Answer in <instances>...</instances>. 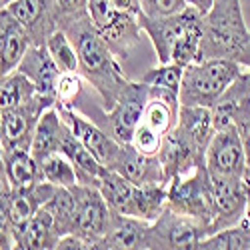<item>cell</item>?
<instances>
[{
    "instance_id": "obj_1",
    "label": "cell",
    "mask_w": 250,
    "mask_h": 250,
    "mask_svg": "<svg viewBox=\"0 0 250 250\" xmlns=\"http://www.w3.org/2000/svg\"><path fill=\"white\" fill-rule=\"evenodd\" d=\"M60 30L68 34L76 48L78 74L94 90L104 110H110L124 86L128 84V78L122 72L120 60L114 56L106 40L94 28L90 16L80 18Z\"/></svg>"
},
{
    "instance_id": "obj_2",
    "label": "cell",
    "mask_w": 250,
    "mask_h": 250,
    "mask_svg": "<svg viewBox=\"0 0 250 250\" xmlns=\"http://www.w3.org/2000/svg\"><path fill=\"white\" fill-rule=\"evenodd\" d=\"M212 110L206 106H180L176 126L166 132L158 150L164 178L170 182L174 176L192 172L204 164L206 148L214 136Z\"/></svg>"
},
{
    "instance_id": "obj_3",
    "label": "cell",
    "mask_w": 250,
    "mask_h": 250,
    "mask_svg": "<svg viewBox=\"0 0 250 250\" xmlns=\"http://www.w3.org/2000/svg\"><path fill=\"white\" fill-rule=\"evenodd\" d=\"M202 58H228L250 70V30L240 0H212V6L202 16Z\"/></svg>"
},
{
    "instance_id": "obj_4",
    "label": "cell",
    "mask_w": 250,
    "mask_h": 250,
    "mask_svg": "<svg viewBox=\"0 0 250 250\" xmlns=\"http://www.w3.org/2000/svg\"><path fill=\"white\" fill-rule=\"evenodd\" d=\"M242 74V66L228 58H202L184 66L178 100L180 106L212 108L226 88Z\"/></svg>"
},
{
    "instance_id": "obj_5",
    "label": "cell",
    "mask_w": 250,
    "mask_h": 250,
    "mask_svg": "<svg viewBox=\"0 0 250 250\" xmlns=\"http://www.w3.org/2000/svg\"><path fill=\"white\" fill-rule=\"evenodd\" d=\"M88 16L120 62L138 48L144 34L138 16L116 10L110 0H88Z\"/></svg>"
},
{
    "instance_id": "obj_6",
    "label": "cell",
    "mask_w": 250,
    "mask_h": 250,
    "mask_svg": "<svg viewBox=\"0 0 250 250\" xmlns=\"http://www.w3.org/2000/svg\"><path fill=\"white\" fill-rule=\"evenodd\" d=\"M166 206H170L172 210L192 216L208 224L214 218V194H212V180L206 170V162L198 164L196 168L188 174L174 176L168 182V200Z\"/></svg>"
},
{
    "instance_id": "obj_7",
    "label": "cell",
    "mask_w": 250,
    "mask_h": 250,
    "mask_svg": "<svg viewBox=\"0 0 250 250\" xmlns=\"http://www.w3.org/2000/svg\"><path fill=\"white\" fill-rule=\"evenodd\" d=\"M210 234L208 224L164 206L154 222L148 224L146 250H196L200 240Z\"/></svg>"
},
{
    "instance_id": "obj_8",
    "label": "cell",
    "mask_w": 250,
    "mask_h": 250,
    "mask_svg": "<svg viewBox=\"0 0 250 250\" xmlns=\"http://www.w3.org/2000/svg\"><path fill=\"white\" fill-rule=\"evenodd\" d=\"M148 96H150V86L146 82L128 80V84L120 92L114 106L102 112L98 126H102L120 144H130L138 122L142 120Z\"/></svg>"
},
{
    "instance_id": "obj_9",
    "label": "cell",
    "mask_w": 250,
    "mask_h": 250,
    "mask_svg": "<svg viewBox=\"0 0 250 250\" xmlns=\"http://www.w3.org/2000/svg\"><path fill=\"white\" fill-rule=\"evenodd\" d=\"M70 190L76 196V224L70 234H76L90 248L96 250V244L106 234L110 222V208L100 194L98 186L92 184H74Z\"/></svg>"
},
{
    "instance_id": "obj_10",
    "label": "cell",
    "mask_w": 250,
    "mask_h": 250,
    "mask_svg": "<svg viewBox=\"0 0 250 250\" xmlns=\"http://www.w3.org/2000/svg\"><path fill=\"white\" fill-rule=\"evenodd\" d=\"M56 106L52 96L36 94L28 102L20 104L16 108L2 112V146L4 148H30V142L36 130V124L44 110Z\"/></svg>"
},
{
    "instance_id": "obj_11",
    "label": "cell",
    "mask_w": 250,
    "mask_h": 250,
    "mask_svg": "<svg viewBox=\"0 0 250 250\" xmlns=\"http://www.w3.org/2000/svg\"><path fill=\"white\" fill-rule=\"evenodd\" d=\"M204 162L210 176L244 178L246 158L236 126H226L214 132L210 144L206 148Z\"/></svg>"
},
{
    "instance_id": "obj_12",
    "label": "cell",
    "mask_w": 250,
    "mask_h": 250,
    "mask_svg": "<svg viewBox=\"0 0 250 250\" xmlns=\"http://www.w3.org/2000/svg\"><path fill=\"white\" fill-rule=\"evenodd\" d=\"M198 16H202V12L196 10L194 6H186L184 10L170 14V16H146L144 12L138 16L142 32L146 34L152 42L158 64L170 62V50H172L174 40Z\"/></svg>"
},
{
    "instance_id": "obj_13",
    "label": "cell",
    "mask_w": 250,
    "mask_h": 250,
    "mask_svg": "<svg viewBox=\"0 0 250 250\" xmlns=\"http://www.w3.org/2000/svg\"><path fill=\"white\" fill-rule=\"evenodd\" d=\"M214 194V218L210 224V234L222 228L234 226L244 218V208L248 198V186L244 178L210 176Z\"/></svg>"
},
{
    "instance_id": "obj_14",
    "label": "cell",
    "mask_w": 250,
    "mask_h": 250,
    "mask_svg": "<svg viewBox=\"0 0 250 250\" xmlns=\"http://www.w3.org/2000/svg\"><path fill=\"white\" fill-rule=\"evenodd\" d=\"M58 112H60L62 120L68 124L72 134L100 160V164H104L108 168L120 150V142L114 140L106 130L98 126L86 114H82L74 108H58Z\"/></svg>"
},
{
    "instance_id": "obj_15",
    "label": "cell",
    "mask_w": 250,
    "mask_h": 250,
    "mask_svg": "<svg viewBox=\"0 0 250 250\" xmlns=\"http://www.w3.org/2000/svg\"><path fill=\"white\" fill-rule=\"evenodd\" d=\"M6 10L22 24L30 44H46V38L56 30L54 0H10Z\"/></svg>"
},
{
    "instance_id": "obj_16",
    "label": "cell",
    "mask_w": 250,
    "mask_h": 250,
    "mask_svg": "<svg viewBox=\"0 0 250 250\" xmlns=\"http://www.w3.org/2000/svg\"><path fill=\"white\" fill-rule=\"evenodd\" d=\"M146 220L110 210L106 234L96 244V250H146Z\"/></svg>"
},
{
    "instance_id": "obj_17",
    "label": "cell",
    "mask_w": 250,
    "mask_h": 250,
    "mask_svg": "<svg viewBox=\"0 0 250 250\" xmlns=\"http://www.w3.org/2000/svg\"><path fill=\"white\" fill-rule=\"evenodd\" d=\"M110 170H116L132 184H152V182H166L162 164L156 154H144L136 150L132 144H120V150L114 162L108 166Z\"/></svg>"
},
{
    "instance_id": "obj_18",
    "label": "cell",
    "mask_w": 250,
    "mask_h": 250,
    "mask_svg": "<svg viewBox=\"0 0 250 250\" xmlns=\"http://www.w3.org/2000/svg\"><path fill=\"white\" fill-rule=\"evenodd\" d=\"M20 74H24L36 90L44 96H52L56 92V82L60 76V68L56 66V62L52 60L46 44H30L28 50L24 52L22 60L16 68ZM56 100V98H54Z\"/></svg>"
},
{
    "instance_id": "obj_19",
    "label": "cell",
    "mask_w": 250,
    "mask_h": 250,
    "mask_svg": "<svg viewBox=\"0 0 250 250\" xmlns=\"http://www.w3.org/2000/svg\"><path fill=\"white\" fill-rule=\"evenodd\" d=\"M30 46L22 24L6 10H0V78L14 72Z\"/></svg>"
},
{
    "instance_id": "obj_20",
    "label": "cell",
    "mask_w": 250,
    "mask_h": 250,
    "mask_svg": "<svg viewBox=\"0 0 250 250\" xmlns=\"http://www.w3.org/2000/svg\"><path fill=\"white\" fill-rule=\"evenodd\" d=\"M64 132H66V122L62 120L58 108L52 106V108L44 110L36 124V130H34L32 142H30V152L38 164L46 156L60 152V144H62Z\"/></svg>"
},
{
    "instance_id": "obj_21",
    "label": "cell",
    "mask_w": 250,
    "mask_h": 250,
    "mask_svg": "<svg viewBox=\"0 0 250 250\" xmlns=\"http://www.w3.org/2000/svg\"><path fill=\"white\" fill-rule=\"evenodd\" d=\"M4 170L10 188H30L32 184L42 180L40 164L30 148H4Z\"/></svg>"
},
{
    "instance_id": "obj_22",
    "label": "cell",
    "mask_w": 250,
    "mask_h": 250,
    "mask_svg": "<svg viewBox=\"0 0 250 250\" xmlns=\"http://www.w3.org/2000/svg\"><path fill=\"white\" fill-rule=\"evenodd\" d=\"M168 200V182H152V184H134L130 216L142 218L146 222H154L158 214L164 210Z\"/></svg>"
},
{
    "instance_id": "obj_23",
    "label": "cell",
    "mask_w": 250,
    "mask_h": 250,
    "mask_svg": "<svg viewBox=\"0 0 250 250\" xmlns=\"http://www.w3.org/2000/svg\"><path fill=\"white\" fill-rule=\"evenodd\" d=\"M58 234L52 222L50 212L44 206H40L34 212V216L28 220L26 228L18 236V248H28V250H48L56 248Z\"/></svg>"
},
{
    "instance_id": "obj_24",
    "label": "cell",
    "mask_w": 250,
    "mask_h": 250,
    "mask_svg": "<svg viewBox=\"0 0 250 250\" xmlns=\"http://www.w3.org/2000/svg\"><path fill=\"white\" fill-rule=\"evenodd\" d=\"M98 190L104 196V200H106L110 210L130 216V202L134 192V184L130 180H126L116 170L106 168L98 178Z\"/></svg>"
},
{
    "instance_id": "obj_25",
    "label": "cell",
    "mask_w": 250,
    "mask_h": 250,
    "mask_svg": "<svg viewBox=\"0 0 250 250\" xmlns=\"http://www.w3.org/2000/svg\"><path fill=\"white\" fill-rule=\"evenodd\" d=\"M52 216L58 236L70 234L76 224V196L66 186H58L54 194L42 204Z\"/></svg>"
},
{
    "instance_id": "obj_26",
    "label": "cell",
    "mask_w": 250,
    "mask_h": 250,
    "mask_svg": "<svg viewBox=\"0 0 250 250\" xmlns=\"http://www.w3.org/2000/svg\"><path fill=\"white\" fill-rule=\"evenodd\" d=\"M250 248V222L242 218L238 224L222 228L200 240L196 250H248Z\"/></svg>"
},
{
    "instance_id": "obj_27",
    "label": "cell",
    "mask_w": 250,
    "mask_h": 250,
    "mask_svg": "<svg viewBox=\"0 0 250 250\" xmlns=\"http://www.w3.org/2000/svg\"><path fill=\"white\" fill-rule=\"evenodd\" d=\"M40 208V202L34 198L30 188H12L6 204H4V210L14 226V232H16V240L20 236V232L26 228L28 220L34 216V212Z\"/></svg>"
},
{
    "instance_id": "obj_28",
    "label": "cell",
    "mask_w": 250,
    "mask_h": 250,
    "mask_svg": "<svg viewBox=\"0 0 250 250\" xmlns=\"http://www.w3.org/2000/svg\"><path fill=\"white\" fill-rule=\"evenodd\" d=\"M36 94H38L36 86L18 70L0 78V106H2V112L28 102Z\"/></svg>"
},
{
    "instance_id": "obj_29",
    "label": "cell",
    "mask_w": 250,
    "mask_h": 250,
    "mask_svg": "<svg viewBox=\"0 0 250 250\" xmlns=\"http://www.w3.org/2000/svg\"><path fill=\"white\" fill-rule=\"evenodd\" d=\"M86 80L78 72H60L56 82V108H74L78 110L86 100Z\"/></svg>"
},
{
    "instance_id": "obj_30",
    "label": "cell",
    "mask_w": 250,
    "mask_h": 250,
    "mask_svg": "<svg viewBox=\"0 0 250 250\" xmlns=\"http://www.w3.org/2000/svg\"><path fill=\"white\" fill-rule=\"evenodd\" d=\"M40 174H42V180L54 186H66V188H70L74 184H80L74 164L62 152H54L40 162Z\"/></svg>"
},
{
    "instance_id": "obj_31",
    "label": "cell",
    "mask_w": 250,
    "mask_h": 250,
    "mask_svg": "<svg viewBox=\"0 0 250 250\" xmlns=\"http://www.w3.org/2000/svg\"><path fill=\"white\" fill-rule=\"evenodd\" d=\"M46 48L56 62L60 72H78V54L72 44V40L64 30L56 28L48 38H46Z\"/></svg>"
},
{
    "instance_id": "obj_32",
    "label": "cell",
    "mask_w": 250,
    "mask_h": 250,
    "mask_svg": "<svg viewBox=\"0 0 250 250\" xmlns=\"http://www.w3.org/2000/svg\"><path fill=\"white\" fill-rule=\"evenodd\" d=\"M184 66L176 64V62H166V64H158L156 68H150L142 74V82H146L148 86H158L166 88L178 94L180 90V82H182Z\"/></svg>"
},
{
    "instance_id": "obj_33",
    "label": "cell",
    "mask_w": 250,
    "mask_h": 250,
    "mask_svg": "<svg viewBox=\"0 0 250 250\" xmlns=\"http://www.w3.org/2000/svg\"><path fill=\"white\" fill-rule=\"evenodd\" d=\"M88 16V0H54L56 28H64Z\"/></svg>"
},
{
    "instance_id": "obj_34",
    "label": "cell",
    "mask_w": 250,
    "mask_h": 250,
    "mask_svg": "<svg viewBox=\"0 0 250 250\" xmlns=\"http://www.w3.org/2000/svg\"><path fill=\"white\" fill-rule=\"evenodd\" d=\"M142 12L146 16H170L184 10L186 0H140Z\"/></svg>"
},
{
    "instance_id": "obj_35",
    "label": "cell",
    "mask_w": 250,
    "mask_h": 250,
    "mask_svg": "<svg viewBox=\"0 0 250 250\" xmlns=\"http://www.w3.org/2000/svg\"><path fill=\"white\" fill-rule=\"evenodd\" d=\"M234 126L238 128L242 148H244V158H246V172L244 176H250V104L240 108L234 116Z\"/></svg>"
},
{
    "instance_id": "obj_36",
    "label": "cell",
    "mask_w": 250,
    "mask_h": 250,
    "mask_svg": "<svg viewBox=\"0 0 250 250\" xmlns=\"http://www.w3.org/2000/svg\"><path fill=\"white\" fill-rule=\"evenodd\" d=\"M8 248H18V240L6 210L0 208V250H8Z\"/></svg>"
},
{
    "instance_id": "obj_37",
    "label": "cell",
    "mask_w": 250,
    "mask_h": 250,
    "mask_svg": "<svg viewBox=\"0 0 250 250\" xmlns=\"http://www.w3.org/2000/svg\"><path fill=\"white\" fill-rule=\"evenodd\" d=\"M56 248H60V250H88L90 246L76 234H64L58 238Z\"/></svg>"
},
{
    "instance_id": "obj_38",
    "label": "cell",
    "mask_w": 250,
    "mask_h": 250,
    "mask_svg": "<svg viewBox=\"0 0 250 250\" xmlns=\"http://www.w3.org/2000/svg\"><path fill=\"white\" fill-rule=\"evenodd\" d=\"M186 4H188V6H194L196 10H200L202 14H206L208 8L212 6V0H186Z\"/></svg>"
},
{
    "instance_id": "obj_39",
    "label": "cell",
    "mask_w": 250,
    "mask_h": 250,
    "mask_svg": "<svg viewBox=\"0 0 250 250\" xmlns=\"http://www.w3.org/2000/svg\"><path fill=\"white\" fill-rule=\"evenodd\" d=\"M4 146L0 144V174H4Z\"/></svg>"
},
{
    "instance_id": "obj_40",
    "label": "cell",
    "mask_w": 250,
    "mask_h": 250,
    "mask_svg": "<svg viewBox=\"0 0 250 250\" xmlns=\"http://www.w3.org/2000/svg\"><path fill=\"white\" fill-rule=\"evenodd\" d=\"M0 142H2V106H0Z\"/></svg>"
},
{
    "instance_id": "obj_41",
    "label": "cell",
    "mask_w": 250,
    "mask_h": 250,
    "mask_svg": "<svg viewBox=\"0 0 250 250\" xmlns=\"http://www.w3.org/2000/svg\"><path fill=\"white\" fill-rule=\"evenodd\" d=\"M10 4V0H0V10H2V8H6Z\"/></svg>"
}]
</instances>
